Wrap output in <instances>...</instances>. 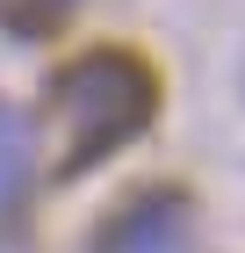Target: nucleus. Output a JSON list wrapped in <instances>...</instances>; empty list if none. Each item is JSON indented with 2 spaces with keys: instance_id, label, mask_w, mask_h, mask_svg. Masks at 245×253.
I'll return each mask as SVG.
<instances>
[{
  "instance_id": "obj_4",
  "label": "nucleus",
  "mask_w": 245,
  "mask_h": 253,
  "mask_svg": "<svg viewBox=\"0 0 245 253\" xmlns=\"http://www.w3.org/2000/svg\"><path fill=\"white\" fill-rule=\"evenodd\" d=\"M72 7H79V0H0V29L22 37V43H43L51 29L72 22Z\"/></svg>"
},
{
  "instance_id": "obj_3",
  "label": "nucleus",
  "mask_w": 245,
  "mask_h": 253,
  "mask_svg": "<svg viewBox=\"0 0 245 253\" xmlns=\"http://www.w3.org/2000/svg\"><path fill=\"white\" fill-rule=\"evenodd\" d=\"M36 174V137H29V116L0 101V203H15Z\"/></svg>"
},
{
  "instance_id": "obj_1",
  "label": "nucleus",
  "mask_w": 245,
  "mask_h": 253,
  "mask_svg": "<svg viewBox=\"0 0 245 253\" xmlns=\"http://www.w3.org/2000/svg\"><path fill=\"white\" fill-rule=\"evenodd\" d=\"M51 101L58 116H65V174H87L115 145H130L137 130L151 123L159 109V73H151L137 51H79L65 73L51 80Z\"/></svg>"
},
{
  "instance_id": "obj_2",
  "label": "nucleus",
  "mask_w": 245,
  "mask_h": 253,
  "mask_svg": "<svg viewBox=\"0 0 245 253\" xmlns=\"http://www.w3.org/2000/svg\"><path fill=\"white\" fill-rule=\"evenodd\" d=\"M188 224H195V203L180 188H137L94 232V253H180Z\"/></svg>"
}]
</instances>
